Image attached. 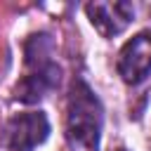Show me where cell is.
<instances>
[{
  "label": "cell",
  "instance_id": "3957f363",
  "mask_svg": "<svg viewBox=\"0 0 151 151\" xmlns=\"http://www.w3.org/2000/svg\"><path fill=\"white\" fill-rule=\"evenodd\" d=\"M50 134V123L45 113L28 111L17 113L7 120L2 130V142L9 151H33L38 144H42Z\"/></svg>",
  "mask_w": 151,
  "mask_h": 151
},
{
  "label": "cell",
  "instance_id": "277c9868",
  "mask_svg": "<svg viewBox=\"0 0 151 151\" xmlns=\"http://www.w3.org/2000/svg\"><path fill=\"white\" fill-rule=\"evenodd\" d=\"M118 73L127 85H137L151 73V31H142L123 45L118 54Z\"/></svg>",
  "mask_w": 151,
  "mask_h": 151
},
{
  "label": "cell",
  "instance_id": "6da1fadb",
  "mask_svg": "<svg viewBox=\"0 0 151 151\" xmlns=\"http://www.w3.org/2000/svg\"><path fill=\"white\" fill-rule=\"evenodd\" d=\"M101 134V104L83 83H73L66 106V139L71 151H97Z\"/></svg>",
  "mask_w": 151,
  "mask_h": 151
},
{
  "label": "cell",
  "instance_id": "8992f818",
  "mask_svg": "<svg viewBox=\"0 0 151 151\" xmlns=\"http://www.w3.org/2000/svg\"><path fill=\"white\" fill-rule=\"evenodd\" d=\"M118 151H125V149H118Z\"/></svg>",
  "mask_w": 151,
  "mask_h": 151
},
{
  "label": "cell",
  "instance_id": "5b68a950",
  "mask_svg": "<svg viewBox=\"0 0 151 151\" xmlns=\"http://www.w3.org/2000/svg\"><path fill=\"white\" fill-rule=\"evenodd\" d=\"M85 12L90 24L104 38H113L123 33L134 17V7L130 2H90L85 5Z\"/></svg>",
  "mask_w": 151,
  "mask_h": 151
},
{
  "label": "cell",
  "instance_id": "7a4b0ae2",
  "mask_svg": "<svg viewBox=\"0 0 151 151\" xmlns=\"http://www.w3.org/2000/svg\"><path fill=\"white\" fill-rule=\"evenodd\" d=\"M26 76L14 85V99L35 104L59 85V66L52 61L50 35H31L26 40Z\"/></svg>",
  "mask_w": 151,
  "mask_h": 151
}]
</instances>
